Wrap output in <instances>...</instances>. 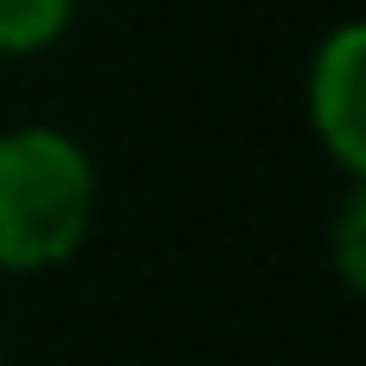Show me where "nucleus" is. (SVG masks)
<instances>
[{
  "mask_svg": "<svg viewBox=\"0 0 366 366\" xmlns=\"http://www.w3.org/2000/svg\"><path fill=\"white\" fill-rule=\"evenodd\" d=\"M97 206L90 154L58 129H6L0 135V270H51L64 264Z\"/></svg>",
  "mask_w": 366,
  "mask_h": 366,
  "instance_id": "f257e3e1",
  "label": "nucleus"
},
{
  "mask_svg": "<svg viewBox=\"0 0 366 366\" xmlns=\"http://www.w3.org/2000/svg\"><path fill=\"white\" fill-rule=\"evenodd\" d=\"M64 26H71V0H0V51L6 58L45 51Z\"/></svg>",
  "mask_w": 366,
  "mask_h": 366,
  "instance_id": "7ed1b4c3",
  "label": "nucleus"
},
{
  "mask_svg": "<svg viewBox=\"0 0 366 366\" xmlns=\"http://www.w3.org/2000/svg\"><path fill=\"white\" fill-rule=\"evenodd\" d=\"M335 270L347 277V290L366 296V180L354 187V199L335 219Z\"/></svg>",
  "mask_w": 366,
  "mask_h": 366,
  "instance_id": "20e7f679",
  "label": "nucleus"
},
{
  "mask_svg": "<svg viewBox=\"0 0 366 366\" xmlns=\"http://www.w3.org/2000/svg\"><path fill=\"white\" fill-rule=\"evenodd\" d=\"M309 122L328 142V154L366 180V19L341 26L309 71Z\"/></svg>",
  "mask_w": 366,
  "mask_h": 366,
  "instance_id": "f03ea898",
  "label": "nucleus"
}]
</instances>
